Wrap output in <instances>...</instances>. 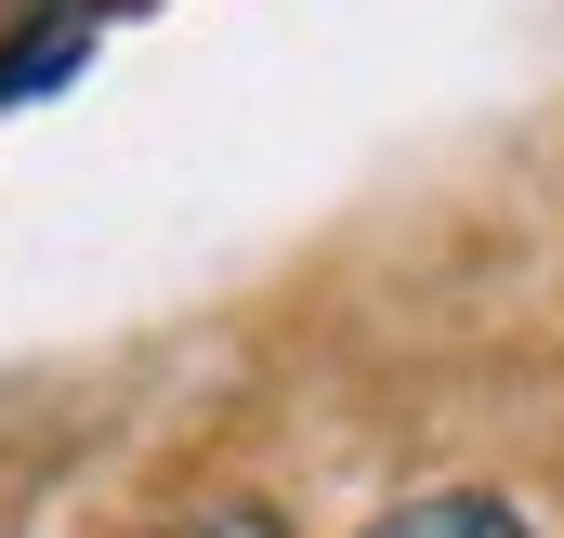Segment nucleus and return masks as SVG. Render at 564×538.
Returning a JSON list of instances; mask_svg holds the SVG:
<instances>
[{
    "label": "nucleus",
    "mask_w": 564,
    "mask_h": 538,
    "mask_svg": "<svg viewBox=\"0 0 564 538\" xmlns=\"http://www.w3.org/2000/svg\"><path fill=\"white\" fill-rule=\"evenodd\" d=\"M368 538H525V513H512V499H473V486H459V499H408V513H381Z\"/></svg>",
    "instance_id": "1"
},
{
    "label": "nucleus",
    "mask_w": 564,
    "mask_h": 538,
    "mask_svg": "<svg viewBox=\"0 0 564 538\" xmlns=\"http://www.w3.org/2000/svg\"><path fill=\"white\" fill-rule=\"evenodd\" d=\"M158 538H276V513L263 499H210V513H184V526H158Z\"/></svg>",
    "instance_id": "2"
}]
</instances>
